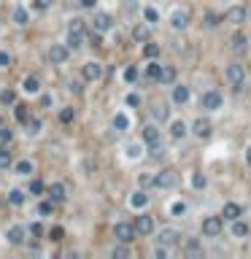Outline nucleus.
<instances>
[{"mask_svg":"<svg viewBox=\"0 0 251 259\" xmlns=\"http://www.w3.org/2000/svg\"><path fill=\"white\" fill-rule=\"evenodd\" d=\"M224 78H227V84H230V86L241 89V86L246 84V65H241V62L227 65V70H224Z\"/></svg>","mask_w":251,"mask_h":259,"instance_id":"1","label":"nucleus"},{"mask_svg":"<svg viewBox=\"0 0 251 259\" xmlns=\"http://www.w3.org/2000/svg\"><path fill=\"white\" fill-rule=\"evenodd\" d=\"M114 238H116L119 243H133L135 238H138V230H135V224L119 222L116 227H114Z\"/></svg>","mask_w":251,"mask_h":259,"instance_id":"2","label":"nucleus"},{"mask_svg":"<svg viewBox=\"0 0 251 259\" xmlns=\"http://www.w3.org/2000/svg\"><path fill=\"white\" fill-rule=\"evenodd\" d=\"M224 230V216H206L203 219V235L206 238H216Z\"/></svg>","mask_w":251,"mask_h":259,"instance_id":"3","label":"nucleus"},{"mask_svg":"<svg viewBox=\"0 0 251 259\" xmlns=\"http://www.w3.org/2000/svg\"><path fill=\"white\" fill-rule=\"evenodd\" d=\"M200 108H206V111H219L222 108V95L219 92H203V97H200Z\"/></svg>","mask_w":251,"mask_h":259,"instance_id":"4","label":"nucleus"},{"mask_svg":"<svg viewBox=\"0 0 251 259\" xmlns=\"http://www.w3.org/2000/svg\"><path fill=\"white\" fill-rule=\"evenodd\" d=\"M181 238H184L181 230H176V227H162L157 241H160L162 246H176V243H181Z\"/></svg>","mask_w":251,"mask_h":259,"instance_id":"5","label":"nucleus"},{"mask_svg":"<svg viewBox=\"0 0 251 259\" xmlns=\"http://www.w3.org/2000/svg\"><path fill=\"white\" fill-rule=\"evenodd\" d=\"M81 76H84V81H100V78H103V65L100 62H87V65H84V68H81Z\"/></svg>","mask_w":251,"mask_h":259,"instance_id":"6","label":"nucleus"},{"mask_svg":"<svg viewBox=\"0 0 251 259\" xmlns=\"http://www.w3.org/2000/svg\"><path fill=\"white\" fill-rule=\"evenodd\" d=\"M176 173L173 170H162V173H157L154 176V187L157 189H170V187H176Z\"/></svg>","mask_w":251,"mask_h":259,"instance_id":"7","label":"nucleus"},{"mask_svg":"<svg viewBox=\"0 0 251 259\" xmlns=\"http://www.w3.org/2000/svg\"><path fill=\"white\" fill-rule=\"evenodd\" d=\"M189 11L187 8H178V11H173V16H170V27L173 30H187L189 27Z\"/></svg>","mask_w":251,"mask_h":259,"instance_id":"8","label":"nucleus"},{"mask_svg":"<svg viewBox=\"0 0 251 259\" xmlns=\"http://www.w3.org/2000/svg\"><path fill=\"white\" fill-rule=\"evenodd\" d=\"M68 54H70V49H68V46H59V43H54L49 49L51 65H65V62H68Z\"/></svg>","mask_w":251,"mask_h":259,"instance_id":"9","label":"nucleus"},{"mask_svg":"<svg viewBox=\"0 0 251 259\" xmlns=\"http://www.w3.org/2000/svg\"><path fill=\"white\" fill-rule=\"evenodd\" d=\"M135 230H138V235H151V232H154V216L141 214L135 219Z\"/></svg>","mask_w":251,"mask_h":259,"instance_id":"10","label":"nucleus"},{"mask_svg":"<svg viewBox=\"0 0 251 259\" xmlns=\"http://www.w3.org/2000/svg\"><path fill=\"white\" fill-rule=\"evenodd\" d=\"M246 16H249V11L243 8V5H233V8L224 14V19H227L230 24H243V22H246Z\"/></svg>","mask_w":251,"mask_h":259,"instance_id":"11","label":"nucleus"},{"mask_svg":"<svg viewBox=\"0 0 251 259\" xmlns=\"http://www.w3.org/2000/svg\"><path fill=\"white\" fill-rule=\"evenodd\" d=\"M192 132L203 141V138H211V132H214V124H211L208 119H203V116H200V119H197V122L192 124Z\"/></svg>","mask_w":251,"mask_h":259,"instance_id":"12","label":"nucleus"},{"mask_svg":"<svg viewBox=\"0 0 251 259\" xmlns=\"http://www.w3.org/2000/svg\"><path fill=\"white\" fill-rule=\"evenodd\" d=\"M230 49H233L235 54H243V51L249 49V35L246 32H235V35L230 38Z\"/></svg>","mask_w":251,"mask_h":259,"instance_id":"13","label":"nucleus"},{"mask_svg":"<svg viewBox=\"0 0 251 259\" xmlns=\"http://www.w3.org/2000/svg\"><path fill=\"white\" fill-rule=\"evenodd\" d=\"M111 24H114L111 14H95V19H92V30H97V32L111 30Z\"/></svg>","mask_w":251,"mask_h":259,"instance_id":"14","label":"nucleus"},{"mask_svg":"<svg viewBox=\"0 0 251 259\" xmlns=\"http://www.w3.org/2000/svg\"><path fill=\"white\" fill-rule=\"evenodd\" d=\"M222 216L227 219V222H235V219L243 216V208L238 203H227V205H224V211H222Z\"/></svg>","mask_w":251,"mask_h":259,"instance_id":"15","label":"nucleus"},{"mask_svg":"<svg viewBox=\"0 0 251 259\" xmlns=\"http://www.w3.org/2000/svg\"><path fill=\"white\" fill-rule=\"evenodd\" d=\"M143 141L149 146L160 143V127H157V124H146V127H143Z\"/></svg>","mask_w":251,"mask_h":259,"instance_id":"16","label":"nucleus"},{"mask_svg":"<svg viewBox=\"0 0 251 259\" xmlns=\"http://www.w3.org/2000/svg\"><path fill=\"white\" fill-rule=\"evenodd\" d=\"M81 46H84V32L68 30V49H70V51H78Z\"/></svg>","mask_w":251,"mask_h":259,"instance_id":"17","label":"nucleus"},{"mask_svg":"<svg viewBox=\"0 0 251 259\" xmlns=\"http://www.w3.org/2000/svg\"><path fill=\"white\" fill-rule=\"evenodd\" d=\"M151 116H154L157 122L162 124V122H168V119H170V108H168L165 103H157L154 108H151Z\"/></svg>","mask_w":251,"mask_h":259,"instance_id":"18","label":"nucleus"},{"mask_svg":"<svg viewBox=\"0 0 251 259\" xmlns=\"http://www.w3.org/2000/svg\"><path fill=\"white\" fill-rule=\"evenodd\" d=\"M133 41H135V43H146V41H151V32H149L146 24H138V27H133Z\"/></svg>","mask_w":251,"mask_h":259,"instance_id":"19","label":"nucleus"},{"mask_svg":"<svg viewBox=\"0 0 251 259\" xmlns=\"http://www.w3.org/2000/svg\"><path fill=\"white\" fill-rule=\"evenodd\" d=\"M5 238H8L11 246H22L24 243V230L22 227H11L8 232H5Z\"/></svg>","mask_w":251,"mask_h":259,"instance_id":"20","label":"nucleus"},{"mask_svg":"<svg viewBox=\"0 0 251 259\" xmlns=\"http://www.w3.org/2000/svg\"><path fill=\"white\" fill-rule=\"evenodd\" d=\"M189 100V86H176V89H173V103L176 105H184V103H187Z\"/></svg>","mask_w":251,"mask_h":259,"instance_id":"21","label":"nucleus"},{"mask_svg":"<svg viewBox=\"0 0 251 259\" xmlns=\"http://www.w3.org/2000/svg\"><path fill=\"white\" fill-rule=\"evenodd\" d=\"M173 81H176V68H173V65H162L160 84H173Z\"/></svg>","mask_w":251,"mask_h":259,"instance_id":"22","label":"nucleus"},{"mask_svg":"<svg viewBox=\"0 0 251 259\" xmlns=\"http://www.w3.org/2000/svg\"><path fill=\"white\" fill-rule=\"evenodd\" d=\"M22 89L27 92V95H35V92L41 89V81H38L35 76H27V78H24V84H22Z\"/></svg>","mask_w":251,"mask_h":259,"instance_id":"23","label":"nucleus"},{"mask_svg":"<svg viewBox=\"0 0 251 259\" xmlns=\"http://www.w3.org/2000/svg\"><path fill=\"white\" fill-rule=\"evenodd\" d=\"M49 195H51V200H54V203H65V187H62V184H51Z\"/></svg>","mask_w":251,"mask_h":259,"instance_id":"24","label":"nucleus"},{"mask_svg":"<svg viewBox=\"0 0 251 259\" xmlns=\"http://www.w3.org/2000/svg\"><path fill=\"white\" fill-rule=\"evenodd\" d=\"M233 235L235 238H246L249 235V224L241 222V219H235V222H233Z\"/></svg>","mask_w":251,"mask_h":259,"instance_id":"25","label":"nucleus"},{"mask_svg":"<svg viewBox=\"0 0 251 259\" xmlns=\"http://www.w3.org/2000/svg\"><path fill=\"white\" fill-rule=\"evenodd\" d=\"M14 165V157H11L8 149H0V170H8Z\"/></svg>","mask_w":251,"mask_h":259,"instance_id":"26","label":"nucleus"},{"mask_svg":"<svg viewBox=\"0 0 251 259\" xmlns=\"http://www.w3.org/2000/svg\"><path fill=\"white\" fill-rule=\"evenodd\" d=\"M143 57H146V59L160 57V43H151V41H146V46H143Z\"/></svg>","mask_w":251,"mask_h":259,"instance_id":"27","label":"nucleus"},{"mask_svg":"<svg viewBox=\"0 0 251 259\" xmlns=\"http://www.w3.org/2000/svg\"><path fill=\"white\" fill-rule=\"evenodd\" d=\"M184 251H187V254H192V257H197V254H200V241H197V238H189V241H187V246H184Z\"/></svg>","mask_w":251,"mask_h":259,"instance_id":"28","label":"nucleus"},{"mask_svg":"<svg viewBox=\"0 0 251 259\" xmlns=\"http://www.w3.org/2000/svg\"><path fill=\"white\" fill-rule=\"evenodd\" d=\"M170 135H173V138H184V135H187V124H184L181 119H178V122H173V127H170Z\"/></svg>","mask_w":251,"mask_h":259,"instance_id":"29","label":"nucleus"},{"mask_svg":"<svg viewBox=\"0 0 251 259\" xmlns=\"http://www.w3.org/2000/svg\"><path fill=\"white\" fill-rule=\"evenodd\" d=\"M8 203H11V205H22V203H24V192H22V189H11V192H8Z\"/></svg>","mask_w":251,"mask_h":259,"instance_id":"30","label":"nucleus"},{"mask_svg":"<svg viewBox=\"0 0 251 259\" xmlns=\"http://www.w3.org/2000/svg\"><path fill=\"white\" fill-rule=\"evenodd\" d=\"M160 73H162L160 62H154V65H149V68H146V76L151 78V81H160Z\"/></svg>","mask_w":251,"mask_h":259,"instance_id":"31","label":"nucleus"},{"mask_svg":"<svg viewBox=\"0 0 251 259\" xmlns=\"http://www.w3.org/2000/svg\"><path fill=\"white\" fill-rule=\"evenodd\" d=\"M73 119H76V108H62L59 111V122L62 124H70Z\"/></svg>","mask_w":251,"mask_h":259,"instance_id":"32","label":"nucleus"},{"mask_svg":"<svg viewBox=\"0 0 251 259\" xmlns=\"http://www.w3.org/2000/svg\"><path fill=\"white\" fill-rule=\"evenodd\" d=\"M14 170H16V176H30V173H32V162H27V159H22V162H19Z\"/></svg>","mask_w":251,"mask_h":259,"instance_id":"33","label":"nucleus"},{"mask_svg":"<svg viewBox=\"0 0 251 259\" xmlns=\"http://www.w3.org/2000/svg\"><path fill=\"white\" fill-rule=\"evenodd\" d=\"M222 19H224V16H219V14H206V27H211V30H214V27H219V22H222Z\"/></svg>","mask_w":251,"mask_h":259,"instance_id":"34","label":"nucleus"},{"mask_svg":"<svg viewBox=\"0 0 251 259\" xmlns=\"http://www.w3.org/2000/svg\"><path fill=\"white\" fill-rule=\"evenodd\" d=\"M14 100H16V95H14L11 89H3V92H0V103H3V105H11Z\"/></svg>","mask_w":251,"mask_h":259,"instance_id":"35","label":"nucleus"},{"mask_svg":"<svg viewBox=\"0 0 251 259\" xmlns=\"http://www.w3.org/2000/svg\"><path fill=\"white\" fill-rule=\"evenodd\" d=\"M11 141H14V132H11L8 127H0V143H5V146H8Z\"/></svg>","mask_w":251,"mask_h":259,"instance_id":"36","label":"nucleus"},{"mask_svg":"<svg viewBox=\"0 0 251 259\" xmlns=\"http://www.w3.org/2000/svg\"><path fill=\"white\" fill-rule=\"evenodd\" d=\"M143 16H146L149 24H157V22H160V14H157V8H146V11H143Z\"/></svg>","mask_w":251,"mask_h":259,"instance_id":"37","label":"nucleus"},{"mask_svg":"<svg viewBox=\"0 0 251 259\" xmlns=\"http://www.w3.org/2000/svg\"><path fill=\"white\" fill-rule=\"evenodd\" d=\"M16 119H19L22 124L30 122V116H27V105H16Z\"/></svg>","mask_w":251,"mask_h":259,"instance_id":"38","label":"nucleus"},{"mask_svg":"<svg viewBox=\"0 0 251 259\" xmlns=\"http://www.w3.org/2000/svg\"><path fill=\"white\" fill-rule=\"evenodd\" d=\"M146 200H149V197L143 195V192H135V195H133V205H135V208H143V205H146Z\"/></svg>","mask_w":251,"mask_h":259,"instance_id":"39","label":"nucleus"},{"mask_svg":"<svg viewBox=\"0 0 251 259\" xmlns=\"http://www.w3.org/2000/svg\"><path fill=\"white\" fill-rule=\"evenodd\" d=\"M14 22H16V24H27V11H24V8H16V11H14Z\"/></svg>","mask_w":251,"mask_h":259,"instance_id":"40","label":"nucleus"},{"mask_svg":"<svg viewBox=\"0 0 251 259\" xmlns=\"http://www.w3.org/2000/svg\"><path fill=\"white\" fill-rule=\"evenodd\" d=\"M27 132H30V135H38V132H41V122H38V119H30V122H27Z\"/></svg>","mask_w":251,"mask_h":259,"instance_id":"41","label":"nucleus"},{"mask_svg":"<svg viewBox=\"0 0 251 259\" xmlns=\"http://www.w3.org/2000/svg\"><path fill=\"white\" fill-rule=\"evenodd\" d=\"M192 187H195V189H206V176L195 173V178H192Z\"/></svg>","mask_w":251,"mask_h":259,"instance_id":"42","label":"nucleus"},{"mask_svg":"<svg viewBox=\"0 0 251 259\" xmlns=\"http://www.w3.org/2000/svg\"><path fill=\"white\" fill-rule=\"evenodd\" d=\"M51 208H54V200H51V203H41V205H38V214H41V216H49Z\"/></svg>","mask_w":251,"mask_h":259,"instance_id":"43","label":"nucleus"},{"mask_svg":"<svg viewBox=\"0 0 251 259\" xmlns=\"http://www.w3.org/2000/svg\"><path fill=\"white\" fill-rule=\"evenodd\" d=\"M135 78H138V68H133V65H130V68L124 70V81H130V84H133Z\"/></svg>","mask_w":251,"mask_h":259,"instance_id":"44","label":"nucleus"},{"mask_svg":"<svg viewBox=\"0 0 251 259\" xmlns=\"http://www.w3.org/2000/svg\"><path fill=\"white\" fill-rule=\"evenodd\" d=\"M160 157H165V149H162V143H154L151 146V159H160Z\"/></svg>","mask_w":251,"mask_h":259,"instance_id":"45","label":"nucleus"},{"mask_svg":"<svg viewBox=\"0 0 251 259\" xmlns=\"http://www.w3.org/2000/svg\"><path fill=\"white\" fill-rule=\"evenodd\" d=\"M68 30H76V32H84V19H70V27Z\"/></svg>","mask_w":251,"mask_h":259,"instance_id":"46","label":"nucleus"},{"mask_svg":"<svg viewBox=\"0 0 251 259\" xmlns=\"http://www.w3.org/2000/svg\"><path fill=\"white\" fill-rule=\"evenodd\" d=\"M114 127H119V130H127V116H124V114H119V116L114 119Z\"/></svg>","mask_w":251,"mask_h":259,"instance_id":"47","label":"nucleus"},{"mask_svg":"<svg viewBox=\"0 0 251 259\" xmlns=\"http://www.w3.org/2000/svg\"><path fill=\"white\" fill-rule=\"evenodd\" d=\"M41 192H43V184L38 181V178H35V181H30V195H41Z\"/></svg>","mask_w":251,"mask_h":259,"instance_id":"48","label":"nucleus"},{"mask_svg":"<svg viewBox=\"0 0 251 259\" xmlns=\"http://www.w3.org/2000/svg\"><path fill=\"white\" fill-rule=\"evenodd\" d=\"M187 214V203H176L173 205V216H184Z\"/></svg>","mask_w":251,"mask_h":259,"instance_id":"49","label":"nucleus"},{"mask_svg":"<svg viewBox=\"0 0 251 259\" xmlns=\"http://www.w3.org/2000/svg\"><path fill=\"white\" fill-rule=\"evenodd\" d=\"M0 68H11V57H8V51H0Z\"/></svg>","mask_w":251,"mask_h":259,"instance_id":"50","label":"nucleus"},{"mask_svg":"<svg viewBox=\"0 0 251 259\" xmlns=\"http://www.w3.org/2000/svg\"><path fill=\"white\" fill-rule=\"evenodd\" d=\"M49 235H51V241H62V235H65V230H62V227H54V230H51V232H49Z\"/></svg>","mask_w":251,"mask_h":259,"instance_id":"51","label":"nucleus"},{"mask_svg":"<svg viewBox=\"0 0 251 259\" xmlns=\"http://www.w3.org/2000/svg\"><path fill=\"white\" fill-rule=\"evenodd\" d=\"M30 232H32V235H35V238H43V227H41V224H30Z\"/></svg>","mask_w":251,"mask_h":259,"instance_id":"52","label":"nucleus"},{"mask_svg":"<svg viewBox=\"0 0 251 259\" xmlns=\"http://www.w3.org/2000/svg\"><path fill=\"white\" fill-rule=\"evenodd\" d=\"M111 257H114V259H116V257H127V249H122V246H116V249L111 251Z\"/></svg>","mask_w":251,"mask_h":259,"instance_id":"53","label":"nucleus"},{"mask_svg":"<svg viewBox=\"0 0 251 259\" xmlns=\"http://www.w3.org/2000/svg\"><path fill=\"white\" fill-rule=\"evenodd\" d=\"M68 89L73 92V95H81V84H78V81H70V84H68Z\"/></svg>","mask_w":251,"mask_h":259,"instance_id":"54","label":"nucleus"},{"mask_svg":"<svg viewBox=\"0 0 251 259\" xmlns=\"http://www.w3.org/2000/svg\"><path fill=\"white\" fill-rule=\"evenodd\" d=\"M51 5V0H35V8H41V11H46Z\"/></svg>","mask_w":251,"mask_h":259,"instance_id":"55","label":"nucleus"},{"mask_svg":"<svg viewBox=\"0 0 251 259\" xmlns=\"http://www.w3.org/2000/svg\"><path fill=\"white\" fill-rule=\"evenodd\" d=\"M51 103H54V97H51V95H43V97H41V105H43V108H49Z\"/></svg>","mask_w":251,"mask_h":259,"instance_id":"56","label":"nucleus"},{"mask_svg":"<svg viewBox=\"0 0 251 259\" xmlns=\"http://www.w3.org/2000/svg\"><path fill=\"white\" fill-rule=\"evenodd\" d=\"M127 105H141V97H138V95H127Z\"/></svg>","mask_w":251,"mask_h":259,"instance_id":"57","label":"nucleus"},{"mask_svg":"<svg viewBox=\"0 0 251 259\" xmlns=\"http://www.w3.org/2000/svg\"><path fill=\"white\" fill-rule=\"evenodd\" d=\"M165 254H168V251H165V246H157V249H154V257L157 259H162Z\"/></svg>","mask_w":251,"mask_h":259,"instance_id":"58","label":"nucleus"},{"mask_svg":"<svg viewBox=\"0 0 251 259\" xmlns=\"http://www.w3.org/2000/svg\"><path fill=\"white\" fill-rule=\"evenodd\" d=\"M95 3H97V0H81L84 8H95Z\"/></svg>","mask_w":251,"mask_h":259,"instance_id":"59","label":"nucleus"},{"mask_svg":"<svg viewBox=\"0 0 251 259\" xmlns=\"http://www.w3.org/2000/svg\"><path fill=\"white\" fill-rule=\"evenodd\" d=\"M246 162H249V165H251V149H249V151H246Z\"/></svg>","mask_w":251,"mask_h":259,"instance_id":"60","label":"nucleus"}]
</instances>
